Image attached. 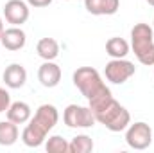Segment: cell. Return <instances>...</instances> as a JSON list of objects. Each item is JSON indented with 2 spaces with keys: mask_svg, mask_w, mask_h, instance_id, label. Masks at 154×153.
Returning a JSON list of instances; mask_svg holds the SVG:
<instances>
[{
  "mask_svg": "<svg viewBox=\"0 0 154 153\" xmlns=\"http://www.w3.org/2000/svg\"><path fill=\"white\" fill-rule=\"evenodd\" d=\"M88 106L95 115V121L100 122L109 132H124L131 124V114L125 106H122L111 94L109 88L88 99Z\"/></svg>",
  "mask_w": 154,
  "mask_h": 153,
  "instance_id": "1",
  "label": "cell"
},
{
  "mask_svg": "<svg viewBox=\"0 0 154 153\" xmlns=\"http://www.w3.org/2000/svg\"><path fill=\"white\" fill-rule=\"evenodd\" d=\"M59 121V112L54 105H41L38 106L36 114L31 117V121L27 122V126L22 132V141L25 146L29 148H38L45 142L47 133L57 124Z\"/></svg>",
  "mask_w": 154,
  "mask_h": 153,
  "instance_id": "2",
  "label": "cell"
},
{
  "mask_svg": "<svg viewBox=\"0 0 154 153\" xmlns=\"http://www.w3.org/2000/svg\"><path fill=\"white\" fill-rule=\"evenodd\" d=\"M131 49L142 65H154V29L149 24H134L131 29Z\"/></svg>",
  "mask_w": 154,
  "mask_h": 153,
  "instance_id": "3",
  "label": "cell"
},
{
  "mask_svg": "<svg viewBox=\"0 0 154 153\" xmlns=\"http://www.w3.org/2000/svg\"><path fill=\"white\" fill-rule=\"evenodd\" d=\"M74 85L86 99H91L108 88L99 70L93 67H79L74 72Z\"/></svg>",
  "mask_w": 154,
  "mask_h": 153,
  "instance_id": "4",
  "label": "cell"
},
{
  "mask_svg": "<svg viewBox=\"0 0 154 153\" xmlns=\"http://www.w3.org/2000/svg\"><path fill=\"white\" fill-rule=\"evenodd\" d=\"M125 142L133 150H147L152 144V128L143 121L129 124L125 128Z\"/></svg>",
  "mask_w": 154,
  "mask_h": 153,
  "instance_id": "5",
  "label": "cell"
},
{
  "mask_svg": "<svg viewBox=\"0 0 154 153\" xmlns=\"http://www.w3.org/2000/svg\"><path fill=\"white\" fill-rule=\"evenodd\" d=\"M63 121L68 128H91L97 121L90 106L81 105H68L63 112Z\"/></svg>",
  "mask_w": 154,
  "mask_h": 153,
  "instance_id": "6",
  "label": "cell"
},
{
  "mask_svg": "<svg viewBox=\"0 0 154 153\" xmlns=\"http://www.w3.org/2000/svg\"><path fill=\"white\" fill-rule=\"evenodd\" d=\"M136 72V67L134 63L127 61L125 58H111V61L106 63V69H104V76L109 83L113 85H122L125 83L131 76H134Z\"/></svg>",
  "mask_w": 154,
  "mask_h": 153,
  "instance_id": "7",
  "label": "cell"
},
{
  "mask_svg": "<svg viewBox=\"0 0 154 153\" xmlns=\"http://www.w3.org/2000/svg\"><path fill=\"white\" fill-rule=\"evenodd\" d=\"M29 15H31L29 4L23 0H9L4 5V18L11 25L20 27L22 24H25L29 20Z\"/></svg>",
  "mask_w": 154,
  "mask_h": 153,
  "instance_id": "8",
  "label": "cell"
},
{
  "mask_svg": "<svg viewBox=\"0 0 154 153\" xmlns=\"http://www.w3.org/2000/svg\"><path fill=\"white\" fill-rule=\"evenodd\" d=\"M25 43H27V36H25L23 29L16 27V25H13L9 29H4V33L0 36V45L7 50H13V52L23 49Z\"/></svg>",
  "mask_w": 154,
  "mask_h": 153,
  "instance_id": "9",
  "label": "cell"
},
{
  "mask_svg": "<svg viewBox=\"0 0 154 153\" xmlns=\"http://www.w3.org/2000/svg\"><path fill=\"white\" fill-rule=\"evenodd\" d=\"M38 81L45 88H54L61 81V67L54 61H45L38 69Z\"/></svg>",
  "mask_w": 154,
  "mask_h": 153,
  "instance_id": "10",
  "label": "cell"
},
{
  "mask_svg": "<svg viewBox=\"0 0 154 153\" xmlns=\"http://www.w3.org/2000/svg\"><path fill=\"white\" fill-rule=\"evenodd\" d=\"M2 79H4L7 88H13V90L22 88L25 85V81H27V70L20 63H11L9 67H5V70L2 74Z\"/></svg>",
  "mask_w": 154,
  "mask_h": 153,
  "instance_id": "11",
  "label": "cell"
},
{
  "mask_svg": "<svg viewBox=\"0 0 154 153\" xmlns=\"http://www.w3.org/2000/svg\"><path fill=\"white\" fill-rule=\"evenodd\" d=\"M84 7L95 16H111L120 9V0H84Z\"/></svg>",
  "mask_w": 154,
  "mask_h": 153,
  "instance_id": "12",
  "label": "cell"
},
{
  "mask_svg": "<svg viewBox=\"0 0 154 153\" xmlns=\"http://www.w3.org/2000/svg\"><path fill=\"white\" fill-rule=\"evenodd\" d=\"M5 114H7V119L13 121L14 124H25V122L31 121L32 110H31V106H29L27 103H23V101H14V103L9 105V108H7Z\"/></svg>",
  "mask_w": 154,
  "mask_h": 153,
  "instance_id": "13",
  "label": "cell"
},
{
  "mask_svg": "<svg viewBox=\"0 0 154 153\" xmlns=\"http://www.w3.org/2000/svg\"><path fill=\"white\" fill-rule=\"evenodd\" d=\"M36 52L45 61H54L59 56V43L54 38H41L36 45Z\"/></svg>",
  "mask_w": 154,
  "mask_h": 153,
  "instance_id": "14",
  "label": "cell"
},
{
  "mask_svg": "<svg viewBox=\"0 0 154 153\" xmlns=\"http://www.w3.org/2000/svg\"><path fill=\"white\" fill-rule=\"evenodd\" d=\"M20 137L18 124L13 121H0V146H13Z\"/></svg>",
  "mask_w": 154,
  "mask_h": 153,
  "instance_id": "15",
  "label": "cell"
},
{
  "mask_svg": "<svg viewBox=\"0 0 154 153\" xmlns=\"http://www.w3.org/2000/svg\"><path fill=\"white\" fill-rule=\"evenodd\" d=\"M106 54L111 58H125L129 54V43L120 36H113L106 41Z\"/></svg>",
  "mask_w": 154,
  "mask_h": 153,
  "instance_id": "16",
  "label": "cell"
},
{
  "mask_svg": "<svg viewBox=\"0 0 154 153\" xmlns=\"http://www.w3.org/2000/svg\"><path fill=\"white\" fill-rule=\"evenodd\" d=\"M68 151L70 153H90L93 151V139L90 135H75L70 142H68Z\"/></svg>",
  "mask_w": 154,
  "mask_h": 153,
  "instance_id": "17",
  "label": "cell"
},
{
  "mask_svg": "<svg viewBox=\"0 0 154 153\" xmlns=\"http://www.w3.org/2000/svg\"><path fill=\"white\" fill-rule=\"evenodd\" d=\"M45 150L48 153H66L68 151V142L61 135H52L45 142Z\"/></svg>",
  "mask_w": 154,
  "mask_h": 153,
  "instance_id": "18",
  "label": "cell"
},
{
  "mask_svg": "<svg viewBox=\"0 0 154 153\" xmlns=\"http://www.w3.org/2000/svg\"><path fill=\"white\" fill-rule=\"evenodd\" d=\"M9 105H11V96H9V92L0 86V114H2V112H7Z\"/></svg>",
  "mask_w": 154,
  "mask_h": 153,
  "instance_id": "19",
  "label": "cell"
},
{
  "mask_svg": "<svg viewBox=\"0 0 154 153\" xmlns=\"http://www.w3.org/2000/svg\"><path fill=\"white\" fill-rule=\"evenodd\" d=\"M27 4L31 7H47L52 4V0H27Z\"/></svg>",
  "mask_w": 154,
  "mask_h": 153,
  "instance_id": "20",
  "label": "cell"
},
{
  "mask_svg": "<svg viewBox=\"0 0 154 153\" xmlns=\"http://www.w3.org/2000/svg\"><path fill=\"white\" fill-rule=\"evenodd\" d=\"M2 33H4V20H2V16H0V36H2Z\"/></svg>",
  "mask_w": 154,
  "mask_h": 153,
  "instance_id": "21",
  "label": "cell"
},
{
  "mask_svg": "<svg viewBox=\"0 0 154 153\" xmlns=\"http://www.w3.org/2000/svg\"><path fill=\"white\" fill-rule=\"evenodd\" d=\"M147 4H149V5H152V7H154V0H147Z\"/></svg>",
  "mask_w": 154,
  "mask_h": 153,
  "instance_id": "22",
  "label": "cell"
},
{
  "mask_svg": "<svg viewBox=\"0 0 154 153\" xmlns=\"http://www.w3.org/2000/svg\"><path fill=\"white\" fill-rule=\"evenodd\" d=\"M152 29H154V20H152Z\"/></svg>",
  "mask_w": 154,
  "mask_h": 153,
  "instance_id": "23",
  "label": "cell"
},
{
  "mask_svg": "<svg viewBox=\"0 0 154 153\" xmlns=\"http://www.w3.org/2000/svg\"><path fill=\"white\" fill-rule=\"evenodd\" d=\"M66 2H68V0H66Z\"/></svg>",
  "mask_w": 154,
  "mask_h": 153,
  "instance_id": "24",
  "label": "cell"
}]
</instances>
